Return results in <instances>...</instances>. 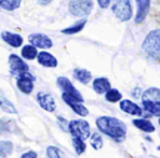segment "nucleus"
I'll use <instances>...</instances> for the list:
<instances>
[{
  "label": "nucleus",
  "instance_id": "1",
  "mask_svg": "<svg viewBox=\"0 0 160 158\" xmlns=\"http://www.w3.org/2000/svg\"><path fill=\"white\" fill-rule=\"evenodd\" d=\"M96 127L101 133L109 136L110 138H112L116 142L122 141L126 136L125 123L115 117L101 116V117L96 118Z\"/></svg>",
  "mask_w": 160,
  "mask_h": 158
},
{
  "label": "nucleus",
  "instance_id": "2",
  "mask_svg": "<svg viewBox=\"0 0 160 158\" xmlns=\"http://www.w3.org/2000/svg\"><path fill=\"white\" fill-rule=\"evenodd\" d=\"M142 50L145 55L160 63V29L151 30L144 39Z\"/></svg>",
  "mask_w": 160,
  "mask_h": 158
},
{
  "label": "nucleus",
  "instance_id": "3",
  "mask_svg": "<svg viewBox=\"0 0 160 158\" xmlns=\"http://www.w3.org/2000/svg\"><path fill=\"white\" fill-rule=\"evenodd\" d=\"M112 14L120 21H128L132 16V6L130 0H114L111 5Z\"/></svg>",
  "mask_w": 160,
  "mask_h": 158
},
{
  "label": "nucleus",
  "instance_id": "4",
  "mask_svg": "<svg viewBox=\"0 0 160 158\" xmlns=\"http://www.w3.org/2000/svg\"><path fill=\"white\" fill-rule=\"evenodd\" d=\"M94 7L92 0H70L69 2V11L72 16L82 17L91 12Z\"/></svg>",
  "mask_w": 160,
  "mask_h": 158
},
{
  "label": "nucleus",
  "instance_id": "5",
  "mask_svg": "<svg viewBox=\"0 0 160 158\" xmlns=\"http://www.w3.org/2000/svg\"><path fill=\"white\" fill-rule=\"evenodd\" d=\"M68 129L72 137L81 138L84 141L90 138V124L84 119H74L69 122Z\"/></svg>",
  "mask_w": 160,
  "mask_h": 158
},
{
  "label": "nucleus",
  "instance_id": "6",
  "mask_svg": "<svg viewBox=\"0 0 160 158\" xmlns=\"http://www.w3.org/2000/svg\"><path fill=\"white\" fill-rule=\"evenodd\" d=\"M56 83H58V86L62 90V93L69 95L70 97L75 98V100L79 101V102H84V98H82L81 93L75 88V86L70 82L69 78H66V77H64V76H60V77H58Z\"/></svg>",
  "mask_w": 160,
  "mask_h": 158
},
{
  "label": "nucleus",
  "instance_id": "7",
  "mask_svg": "<svg viewBox=\"0 0 160 158\" xmlns=\"http://www.w3.org/2000/svg\"><path fill=\"white\" fill-rule=\"evenodd\" d=\"M34 81H35V77L29 71L16 76V86L20 90V92H22L25 95H30L32 92V90H34Z\"/></svg>",
  "mask_w": 160,
  "mask_h": 158
},
{
  "label": "nucleus",
  "instance_id": "8",
  "mask_svg": "<svg viewBox=\"0 0 160 158\" xmlns=\"http://www.w3.org/2000/svg\"><path fill=\"white\" fill-rule=\"evenodd\" d=\"M9 67H10V73L12 76H19V75L29 71L28 63L20 56H18L15 53H11L9 56Z\"/></svg>",
  "mask_w": 160,
  "mask_h": 158
},
{
  "label": "nucleus",
  "instance_id": "9",
  "mask_svg": "<svg viewBox=\"0 0 160 158\" xmlns=\"http://www.w3.org/2000/svg\"><path fill=\"white\" fill-rule=\"evenodd\" d=\"M29 42L35 46L36 49H50L52 46V41L49 36L44 34H30L29 35Z\"/></svg>",
  "mask_w": 160,
  "mask_h": 158
},
{
  "label": "nucleus",
  "instance_id": "10",
  "mask_svg": "<svg viewBox=\"0 0 160 158\" xmlns=\"http://www.w3.org/2000/svg\"><path fill=\"white\" fill-rule=\"evenodd\" d=\"M36 101L39 103V106L48 111V112H54L55 108H56V103H55V100L54 97L50 95V93H46V92H38L36 95Z\"/></svg>",
  "mask_w": 160,
  "mask_h": 158
},
{
  "label": "nucleus",
  "instance_id": "11",
  "mask_svg": "<svg viewBox=\"0 0 160 158\" xmlns=\"http://www.w3.org/2000/svg\"><path fill=\"white\" fill-rule=\"evenodd\" d=\"M61 97H62L64 102H65L66 105H69V106L71 107V109H72L76 114L81 116V117H85V116H88V114H89V111H88V108L82 105V102L76 101L75 98L70 97V96H69V95H66V93H62V95H61Z\"/></svg>",
  "mask_w": 160,
  "mask_h": 158
},
{
  "label": "nucleus",
  "instance_id": "12",
  "mask_svg": "<svg viewBox=\"0 0 160 158\" xmlns=\"http://www.w3.org/2000/svg\"><path fill=\"white\" fill-rule=\"evenodd\" d=\"M135 1L138 5V10H136V15H135V22L140 24L148 16V12L150 9V0H135Z\"/></svg>",
  "mask_w": 160,
  "mask_h": 158
},
{
  "label": "nucleus",
  "instance_id": "13",
  "mask_svg": "<svg viewBox=\"0 0 160 158\" xmlns=\"http://www.w3.org/2000/svg\"><path fill=\"white\" fill-rule=\"evenodd\" d=\"M1 39L8 44L10 45L11 47H20L22 46V42H24V39L19 35V34H15V32H11V31H2L1 32Z\"/></svg>",
  "mask_w": 160,
  "mask_h": 158
},
{
  "label": "nucleus",
  "instance_id": "14",
  "mask_svg": "<svg viewBox=\"0 0 160 158\" xmlns=\"http://www.w3.org/2000/svg\"><path fill=\"white\" fill-rule=\"evenodd\" d=\"M119 106H120V109L124 111L125 113H129L132 116H141L142 114V109L140 108V106H138L135 102H132L130 100H121Z\"/></svg>",
  "mask_w": 160,
  "mask_h": 158
},
{
  "label": "nucleus",
  "instance_id": "15",
  "mask_svg": "<svg viewBox=\"0 0 160 158\" xmlns=\"http://www.w3.org/2000/svg\"><path fill=\"white\" fill-rule=\"evenodd\" d=\"M36 58H38V62H39L41 66H44V67H50V68H52V67H56V66H58V60H56V57H55L54 55L46 52V51L39 52Z\"/></svg>",
  "mask_w": 160,
  "mask_h": 158
},
{
  "label": "nucleus",
  "instance_id": "16",
  "mask_svg": "<svg viewBox=\"0 0 160 158\" xmlns=\"http://www.w3.org/2000/svg\"><path fill=\"white\" fill-rule=\"evenodd\" d=\"M92 88L96 93L101 95V93H106L111 88V85L106 77H98L92 82Z\"/></svg>",
  "mask_w": 160,
  "mask_h": 158
},
{
  "label": "nucleus",
  "instance_id": "17",
  "mask_svg": "<svg viewBox=\"0 0 160 158\" xmlns=\"http://www.w3.org/2000/svg\"><path fill=\"white\" fill-rule=\"evenodd\" d=\"M141 100L142 101H149V102H152V103H156V105L160 106V88H156V87L148 88L142 93Z\"/></svg>",
  "mask_w": 160,
  "mask_h": 158
},
{
  "label": "nucleus",
  "instance_id": "18",
  "mask_svg": "<svg viewBox=\"0 0 160 158\" xmlns=\"http://www.w3.org/2000/svg\"><path fill=\"white\" fill-rule=\"evenodd\" d=\"M0 108H1L5 113H9V114H16V113H18L15 106L8 100V97L2 93L1 90H0Z\"/></svg>",
  "mask_w": 160,
  "mask_h": 158
},
{
  "label": "nucleus",
  "instance_id": "19",
  "mask_svg": "<svg viewBox=\"0 0 160 158\" xmlns=\"http://www.w3.org/2000/svg\"><path fill=\"white\" fill-rule=\"evenodd\" d=\"M132 124H134L136 128H139L140 131L146 132V133H151V132L155 131L154 124H152L150 121L145 119V118H138V119H134V121H132Z\"/></svg>",
  "mask_w": 160,
  "mask_h": 158
},
{
  "label": "nucleus",
  "instance_id": "20",
  "mask_svg": "<svg viewBox=\"0 0 160 158\" xmlns=\"http://www.w3.org/2000/svg\"><path fill=\"white\" fill-rule=\"evenodd\" d=\"M74 77H75L79 82L86 85V83H89L90 80H91V72L88 71V70H85V68H75V70H74Z\"/></svg>",
  "mask_w": 160,
  "mask_h": 158
},
{
  "label": "nucleus",
  "instance_id": "21",
  "mask_svg": "<svg viewBox=\"0 0 160 158\" xmlns=\"http://www.w3.org/2000/svg\"><path fill=\"white\" fill-rule=\"evenodd\" d=\"M38 53H39V52H38L36 47L32 46L31 44L25 45V46L21 47V56H22V58H25V60H34V58L38 57Z\"/></svg>",
  "mask_w": 160,
  "mask_h": 158
},
{
  "label": "nucleus",
  "instance_id": "22",
  "mask_svg": "<svg viewBox=\"0 0 160 158\" xmlns=\"http://www.w3.org/2000/svg\"><path fill=\"white\" fill-rule=\"evenodd\" d=\"M85 24H86V20H85V19H81V20H79L78 22H75L72 26H69V27H66V29L61 30V32H62V34H65V35L78 34V32H80V31L84 29Z\"/></svg>",
  "mask_w": 160,
  "mask_h": 158
},
{
  "label": "nucleus",
  "instance_id": "23",
  "mask_svg": "<svg viewBox=\"0 0 160 158\" xmlns=\"http://www.w3.org/2000/svg\"><path fill=\"white\" fill-rule=\"evenodd\" d=\"M21 0H0V9L6 11H14L20 7Z\"/></svg>",
  "mask_w": 160,
  "mask_h": 158
},
{
  "label": "nucleus",
  "instance_id": "24",
  "mask_svg": "<svg viewBox=\"0 0 160 158\" xmlns=\"http://www.w3.org/2000/svg\"><path fill=\"white\" fill-rule=\"evenodd\" d=\"M121 93H120V91H118L116 88H110L106 93H105V100L108 101V102H119L120 100H121Z\"/></svg>",
  "mask_w": 160,
  "mask_h": 158
},
{
  "label": "nucleus",
  "instance_id": "25",
  "mask_svg": "<svg viewBox=\"0 0 160 158\" xmlns=\"http://www.w3.org/2000/svg\"><path fill=\"white\" fill-rule=\"evenodd\" d=\"M142 106L146 109V112H149L152 116H160V106L149 101H142Z\"/></svg>",
  "mask_w": 160,
  "mask_h": 158
},
{
  "label": "nucleus",
  "instance_id": "26",
  "mask_svg": "<svg viewBox=\"0 0 160 158\" xmlns=\"http://www.w3.org/2000/svg\"><path fill=\"white\" fill-rule=\"evenodd\" d=\"M72 146L75 148V152L78 154H82L85 152V148H86V144L84 142V139L81 138H78V137H72Z\"/></svg>",
  "mask_w": 160,
  "mask_h": 158
},
{
  "label": "nucleus",
  "instance_id": "27",
  "mask_svg": "<svg viewBox=\"0 0 160 158\" xmlns=\"http://www.w3.org/2000/svg\"><path fill=\"white\" fill-rule=\"evenodd\" d=\"M46 154L49 158H66L65 154L58 147H54V146H49L46 148Z\"/></svg>",
  "mask_w": 160,
  "mask_h": 158
},
{
  "label": "nucleus",
  "instance_id": "28",
  "mask_svg": "<svg viewBox=\"0 0 160 158\" xmlns=\"http://www.w3.org/2000/svg\"><path fill=\"white\" fill-rule=\"evenodd\" d=\"M90 144L94 149H100L102 147V138L99 133H92L90 137Z\"/></svg>",
  "mask_w": 160,
  "mask_h": 158
},
{
  "label": "nucleus",
  "instance_id": "29",
  "mask_svg": "<svg viewBox=\"0 0 160 158\" xmlns=\"http://www.w3.org/2000/svg\"><path fill=\"white\" fill-rule=\"evenodd\" d=\"M0 152L4 153V154H10L12 152V143L8 142V141L6 142L5 141L0 142Z\"/></svg>",
  "mask_w": 160,
  "mask_h": 158
},
{
  "label": "nucleus",
  "instance_id": "30",
  "mask_svg": "<svg viewBox=\"0 0 160 158\" xmlns=\"http://www.w3.org/2000/svg\"><path fill=\"white\" fill-rule=\"evenodd\" d=\"M9 121H5V119H0V133H4V132H8L10 128H9Z\"/></svg>",
  "mask_w": 160,
  "mask_h": 158
},
{
  "label": "nucleus",
  "instance_id": "31",
  "mask_svg": "<svg viewBox=\"0 0 160 158\" xmlns=\"http://www.w3.org/2000/svg\"><path fill=\"white\" fill-rule=\"evenodd\" d=\"M20 158H38V153L34 152V151H29V152L22 153Z\"/></svg>",
  "mask_w": 160,
  "mask_h": 158
},
{
  "label": "nucleus",
  "instance_id": "32",
  "mask_svg": "<svg viewBox=\"0 0 160 158\" xmlns=\"http://www.w3.org/2000/svg\"><path fill=\"white\" fill-rule=\"evenodd\" d=\"M110 1H111V0H98V4H99L100 7L105 9V7H108V6L110 5Z\"/></svg>",
  "mask_w": 160,
  "mask_h": 158
},
{
  "label": "nucleus",
  "instance_id": "33",
  "mask_svg": "<svg viewBox=\"0 0 160 158\" xmlns=\"http://www.w3.org/2000/svg\"><path fill=\"white\" fill-rule=\"evenodd\" d=\"M36 1H38V4L44 5V6H45V5H49V4H50L52 0H36Z\"/></svg>",
  "mask_w": 160,
  "mask_h": 158
},
{
  "label": "nucleus",
  "instance_id": "34",
  "mask_svg": "<svg viewBox=\"0 0 160 158\" xmlns=\"http://www.w3.org/2000/svg\"><path fill=\"white\" fill-rule=\"evenodd\" d=\"M158 151H160V146H159V147H158Z\"/></svg>",
  "mask_w": 160,
  "mask_h": 158
},
{
  "label": "nucleus",
  "instance_id": "35",
  "mask_svg": "<svg viewBox=\"0 0 160 158\" xmlns=\"http://www.w3.org/2000/svg\"><path fill=\"white\" fill-rule=\"evenodd\" d=\"M159 124H160V117H159Z\"/></svg>",
  "mask_w": 160,
  "mask_h": 158
}]
</instances>
